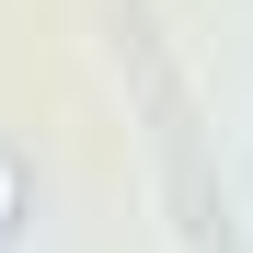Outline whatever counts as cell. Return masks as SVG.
<instances>
[{
	"instance_id": "obj_2",
	"label": "cell",
	"mask_w": 253,
	"mask_h": 253,
	"mask_svg": "<svg viewBox=\"0 0 253 253\" xmlns=\"http://www.w3.org/2000/svg\"><path fill=\"white\" fill-rule=\"evenodd\" d=\"M23 196H35V184H23V150H0V242L23 230Z\"/></svg>"
},
{
	"instance_id": "obj_1",
	"label": "cell",
	"mask_w": 253,
	"mask_h": 253,
	"mask_svg": "<svg viewBox=\"0 0 253 253\" xmlns=\"http://www.w3.org/2000/svg\"><path fill=\"white\" fill-rule=\"evenodd\" d=\"M115 35H126V69H138V104H150V150H161V184H173V219H184V253H242V242H230V207H219V184H207V161H196V104H184L173 58L150 46L138 0L115 12Z\"/></svg>"
}]
</instances>
